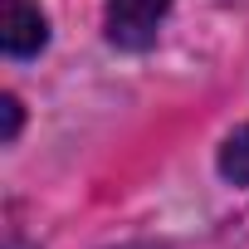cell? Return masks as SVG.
<instances>
[{
    "instance_id": "obj_1",
    "label": "cell",
    "mask_w": 249,
    "mask_h": 249,
    "mask_svg": "<svg viewBox=\"0 0 249 249\" xmlns=\"http://www.w3.org/2000/svg\"><path fill=\"white\" fill-rule=\"evenodd\" d=\"M166 15V0H107V39L122 49H147Z\"/></svg>"
},
{
    "instance_id": "obj_2",
    "label": "cell",
    "mask_w": 249,
    "mask_h": 249,
    "mask_svg": "<svg viewBox=\"0 0 249 249\" xmlns=\"http://www.w3.org/2000/svg\"><path fill=\"white\" fill-rule=\"evenodd\" d=\"M5 54L10 59H30V54H39L44 49V39H49V25H44V15H39V5H30V0H5Z\"/></svg>"
},
{
    "instance_id": "obj_3",
    "label": "cell",
    "mask_w": 249,
    "mask_h": 249,
    "mask_svg": "<svg viewBox=\"0 0 249 249\" xmlns=\"http://www.w3.org/2000/svg\"><path fill=\"white\" fill-rule=\"evenodd\" d=\"M220 176L234 186H249V122L239 132H230V142L220 147Z\"/></svg>"
},
{
    "instance_id": "obj_4",
    "label": "cell",
    "mask_w": 249,
    "mask_h": 249,
    "mask_svg": "<svg viewBox=\"0 0 249 249\" xmlns=\"http://www.w3.org/2000/svg\"><path fill=\"white\" fill-rule=\"evenodd\" d=\"M0 107H5V142H15V137H20V98L5 93V98H0Z\"/></svg>"
}]
</instances>
